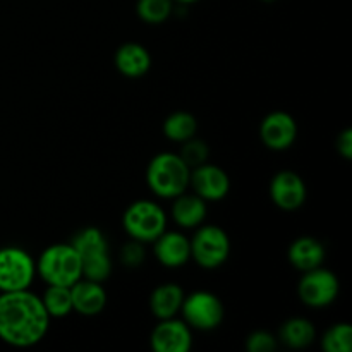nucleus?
<instances>
[{
  "label": "nucleus",
  "instance_id": "f257e3e1",
  "mask_svg": "<svg viewBox=\"0 0 352 352\" xmlns=\"http://www.w3.org/2000/svg\"><path fill=\"white\" fill-rule=\"evenodd\" d=\"M50 316L41 298L26 291L0 292V340L12 347H31L48 332Z\"/></svg>",
  "mask_w": 352,
  "mask_h": 352
},
{
  "label": "nucleus",
  "instance_id": "f03ea898",
  "mask_svg": "<svg viewBox=\"0 0 352 352\" xmlns=\"http://www.w3.org/2000/svg\"><path fill=\"white\" fill-rule=\"evenodd\" d=\"M191 168L175 153H158L146 168V182L158 198L174 199L189 188Z\"/></svg>",
  "mask_w": 352,
  "mask_h": 352
},
{
  "label": "nucleus",
  "instance_id": "7ed1b4c3",
  "mask_svg": "<svg viewBox=\"0 0 352 352\" xmlns=\"http://www.w3.org/2000/svg\"><path fill=\"white\" fill-rule=\"evenodd\" d=\"M72 246L81 260L82 278L95 282H105L112 274V260L109 254V244L105 236L96 227H86L76 234Z\"/></svg>",
  "mask_w": 352,
  "mask_h": 352
},
{
  "label": "nucleus",
  "instance_id": "20e7f679",
  "mask_svg": "<svg viewBox=\"0 0 352 352\" xmlns=\"http://www.w3.org/2000/svg\"><path fill=\"white\" fill-rule=\"evenodd\" d=\"M36 272L48 285L71 287L82 278L81 260L72 244H54L40 254Z\"/></svg>",
  "mask_w": 352,
  "mask_h": 352
},
{
  "label": "nucleus",
  "instance_id": "39448f33",
  "mask_svg": "<svg viewBox=\"0 0 352 352\" xmlns=\"http://www.w3.org/2000/svg\"><path fill=\"white\" fill-rule=\"evenodd\" d=\"M122 226L131 239L143 244L153 243L167 230V215L157 203L140 199L124 212Z\"/></svg>",
  "mask_w": 352,
  "mask_h": 352
},
{
  "label": "nucleus",
  "instance_id": "423d86ee",
  "mask_svg": "<svg viewBox=\"0 0 352 352\" xmlns=\"http://www.w3.org/2000/svg\"><path fill=\"white\" fill-rule=\"evenodd\" d=\"M36 274V265L23 248H0V292L26 291Z\"/></svg>",
  "mask_w": 352,
  "mask_h": 352
},
{
  "label": "nucleus",
  "instance_id": "0eeeda50",
  "mask_svg": "<svg viewBox=\"0 0 352 352\" xmlns=\"http://www.w3.org/2000/svg\"><path fill=\"white\" fill-rule=\"evenodd\" d=\"M191 258L206 270L222 267L230 254V239L223 229L217 226H205L198 229L191 241Z\"/></svg>",
  "mask_w": 352,
  "mask_h": 352
},
{
  "label": "nucleus",
  "instance_id": "6e6552de",
  "mask_svg": "<svg viewBox=\"0 0 352 352\" xmlns=\"http://www.w3.org/2000/svg\"><path fill=\"white\" fill-rule=\"evenodd\" d=\"M181 311L189 329L203 330V332L215 330L223 320L222 301L215 294L206 291L192 292L188 298L184 296Z\"/></svg>",
  "mask_w": 352,
  "mask_h": 352
},
{
  "label": "nucleus",
  "instance_id": "1a4fd4ad",
  "mask_svg": "<svg viewBox=\"0 0 352 352\" xmlns=\"http://www.w3.org/2000/svg\"><path fill=\"white\" fill-rule=\"evenodd\" d=\"M299 280L298 292L301 301L309 308H325L337 299L340 291L339 278L330 270L318 267L313 270L302 272Z\"/></svg>",
  "mask_w": 352,
  "mask_h": 352
},
{
  "label": "nucleus",
  "instance_id": "9d476101",
  "mask_svg": "<svg viewBox=\"0 0 352 352\" xmlns=\"http://www.w3.org/2000/svg\"><path fill=\"white\" fill-rule=\"evenodd\" d=\"M189 186H192L195 195H198L205 201H220L229 195L230 179L223 168L205 162L191 168Z\"/></svg>",
  "mask_w": 352,
  "mask_h": 352
},
{
  "label": "nucleus",
  "instance_id": "9b49d317",
  "mask_svg": "<svg viewBox=\"0 0 352 352\" xmlns=\"http://www.w3.org/2000/svg\"><path fill=\"white\" fill-rule=\"evenodd\" d=\"M260 138L267 148L274 151H284L294 144L298 138V124L287 112H272L261 120Z\"/></svg>",
  "mask_w": 352,
  "mask_h": 352
},
{
  "label": "nucleus",
  "instance_id": "f8f14e48",
  "mask_svg": "<svg viewBox=\"0 0 352 352\" xmlns=\"http://www.w3.org/2000/svg\"><path fill=\"white\" fill-rule=\"evenodd\" d=\"M150 344L155 352H189L192 346L191 329L181 320H160L151 332Z\"/></svg>",
  "mask_w": 352,
  "mask_h": 352
},
{
  "label": "nucleus",
  "instance_id": "ddd939ff",
  "mask_svg": "<svg viewBox=\"0 0 352 352\" xmlns=\"http://www.w3.org/2000/svg\"><path fill=\"white\" fill-rule=\"evenodd\" d=\"M270 198L284 212H294L306 201V184L292 170H280L270 182Z\"/></svg>",
  "mask_w": 352,
  "mask_h": 352
},
{
  "label": "nucleus",
  "instance_id": "4468645a",
  "mask_svg": "<svg viewBox=\"0 0 352 352\" xmlns=\"http://www.w3.org/2000/svg\"><path fill=\"white\" fill-rule=\"evenodd\" d=\"M72 309L82 316H96L105 309L107 292L102 282L79 278L74 285H71Z\"/></svg>",
  "mask_w": 352,
  "mask_h": 352
},
{
  "label": "nucleus",
  "instance_id": "2eb2a0df",
  "mask_svg": "<svg viewBox=\"0 0 352 352\" xmlns=\"http://www.w3.org/2000/svg\"><path fill=\"white\" fill-rule=\"evenodd\" d=\"M153 253L164 267L179 268L191 258V246L184 234L165 230L153 241Z\"/></svg>",
  "mask_w": 352,
  "mask_h": 352
},
{
  "label": "nucleus",
  "instance_id": "dca6fc26",
  "mask_svg": "<svg viewBox=\"0 0 352 352\" xmlns=\"http://www.w3.org/2000/svg\"><path fill=\"white\" fill-rule=\"evenodd\" d=\"M116 67L126 78H141L151 67V57L140 43H124L116 52Z\"/></svg>",
  "mask_w": 352,
  "mask_h": 352
},
{
  "label": "nucleus",
  "instance_id": "f3484780",
  "mask_svg": "<svg viewBox=\"0 0 352 352\" xmlns=\"http://www.w3.org/2000/svg\"><path fill=\"white\" fill-rule=\"evenodd\" d=\"M323 260H325V248L315 237H299L289 248V261L299 272L322 267Z\"/></svg>",
  "mask_w": 352,
  "mask_h": 352
},
{
  "label": "nucleus",
  "instance_id": "a211bd4d",
  "mask_svg": "<svg viewBox=\"0 0 352 352\" xmlns=\"http://www.w3.org/2000/svg\"><path fill=\"white\" fill-rule=\"evenodd\" d=\"M172 219L182 229H196L206 219V201L198 195L182 192L174 198Z\"/></svg>",
  "mask_w": 352,
  "mask_h": 352
},
{
  "label": "nucleus",
  "instance_id": "6ab92c4d",
  "mask_svg": "<svg viewBox=\"0 0 352 352\" xmlns=\"http://www.w3.org/2000/svg\"><path fill=\"white\" fill-rule=\"evenodd\" d=\"M184 301V291L177 284L158 285L150 296V309L155 318H175Z\"/></svg>",
  "mask_w": 352,
  "mask_h": 352
},
{
  "label": "nucleus",
  "instance_id": "aec40b11",
  "mask_svg": "<svg viewBox=\"0 0 352 352\" xmlns=\"http://www.w3.org/2000/svg\"><path fill=\"white\" fill-rule=\"evenodd\" d=\"M282 342L291 349H305L315 340L316 330L313 323L306 318H291L282 325L278 332Z\"/></svg>",
  "mask_w": 352,
  "mask_h": 352
},
{
  "label": "nucleus",
  "instance_id": "412c9836",
  "mask_svg": "<svg viewBox=\"0 0 352 352\" xmlns=\"http://www.w3.org/2000/svg\"><path fill=\"white\" fill-rule=\"evenodd\" d=\"M196 131H198V120L192 113L182 110L170 113L164 122V134L174 143H184L191 140L195 138Z\"/></svg>",
  "mask_w": 352,
  "mask_h": 352
},
{
  "label": "nucleus",
  "instance_id": "4be33fe9",
  "mask_svg": "<svg viewBox=\"0 0 352 352\" xmlns=\"http://www.w3.org/2000/svg\"><path fill=\"white\" fill-rule=\"evenodd\" d=\"M41 302L50 318H64L69 313L74 311L71 287H65V285H48Z\"/></svg>",
  "mask_w": 352,
  "mask_h": 352
},
{
  "label": "nucleus",
  "instance_id": "5701e85b",
  "mask_svg": "<svg viewBox=\"0 0 352 352\" xmlns=\"http://www.w3.org/2000/svg\"><path fill=\"white\" fill-rule=\"evenodd\" d=\"M174 0H138V16L148 24H160L170 17Z\"/></svg>",
  "mask_w": 352,
  "mask_h": 352
},
{
  "label": "nucleus",
  "instance_id": "b1692460",
  "mask_svg": "<svg viewBox=\"0 0 352 352\" xmlns=\"http://www.w3.org/2000/svg\"><path fill=\"white\" fill-rule=\"evenodd\" d=\"M322 347L327 352H351L352 327L349 323H337V325H333L323 336Z\"/></svg>",
  "mask_w": 352,
  "mask_h": 352
},
{
  "label": "nucleus",
  "instance_id": "393cba45",
  "mask_svg": "<svg viewBox=\"0 0 352 352\" xmlns=\"http://www.w3.org/2000/svg\"><path fill=\"white\" fill-rule=\"evenodd\" d=\"M179 157L184 160V164L188 165L189 168H195V167H198V165L205 164V162L208 160L210 150H208V146H206L205 141L195 140V138H191V140H188V141H184V143H182V148H181V153H179Z\"/></svg>",
  "mask_w": 352,
  "mask_h": 352
},
{
  "label": "nucleus",
  "instance_id": "a878e982",
  "mask_svg": "<svg viewBox=\"0 0 352 352\" xmlns=\"http://www.w3.org/2000/svg\"><path fill=\"white\" fill-rule=\"evenodd\" d=\"M246 349L250 352H274L277 349V339L270 332L256 330L248 336Z\"/></svg>",
  "mask_w": 352,
  "mask_h": 352
},
{
  "label": "nucleus",
  "instance_id": "bb28decb",
  "mask_svg": "<svg viewBox=\"0 0 352 352\" xmlns=\"http://www.w3.org/2000/svg\"><path fill=\"white\" fill-rule=\"evenodd\" d=\"M120 261H122L124 267L127 268L141 267L144 261L143 243L131 239L129 243L124 244L122 250H120Z\"/></svg>",
  "mask_w": 352,
  "mask_h": 352
},
{
  "label": "nucleus",
  "instance_id": "cd10ccee",
  "mask_svg": "<svg viewBox=\"0 0 352 352\" xmlns=\"http://www.w3.org/2000/svg\"><path fill=\"white\" fill-rule=\"evenodd\" d=\"M337 151L344 160L352 158V129H344L340 136L337 138Z\"/></svg>",
  "mask_w": 352,
  "mask_h": 352
},
{
  "label": "nucleus",
  "instance_id": "c85d7f7f",
  "mask_svg": "<svg viewBox=\"0 0 352 352\" xmlns=\"http://www.w3.org/2000/svg\"><path fill=\"white\" fill-rule=\"evenodd\" d=\"M174 2H179V3H184V6H189V3H196V2H199V0H174Z\"/></svg>",
  "mask_w": 352,
  "mask_h": 352
},
{
  "label": "nucleus",
  "instance_id": "c756f323",
  "mask_svg": "<svg viewBox=\"0 0 352 352\" xmlns=\"http://www.w3.org/2000/svg\"><path fill=\"white\" fill-rule=\"evenodd\" d=\"M263 2H275V0H263Z\"/></svg>",
  "mask_w": 352,
  "mask_h": 352
}]
</instances>
